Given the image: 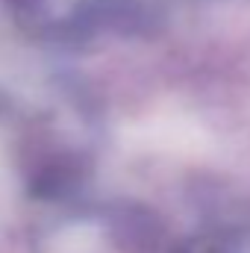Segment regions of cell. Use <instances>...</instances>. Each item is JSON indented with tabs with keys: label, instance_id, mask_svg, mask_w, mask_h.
I'll return each mask as SVG.
<instances>
[{
	"label": "cell",
	"instance_id": "6da1fadb",
	"mask_svg": "<svg viewBox=\"0 0 250 253\" xmlns=\"http://www.w3.org/2000/svg\"><path fill=\"white\" fill-rule=\"evenodd\" d=\"M186 253H250V248L245 245H239V242H221V239H215V242H206V245H188Z\"/></svg>",
	"mask_w": 250,
	"mask_h": 253
},
{
	"label": "cell",
	"instance_id": "7a4b0ae2",
	"mask_svg": "<svg viewBox=\"0 0 250 253\" xmlns=\"http://www.w3.org/2000/svg\"><path fill=\"white\" fill-rule=\"evenodd\" d=\"M18 15H27V18H36V12L42 9V3L44 0H6Z\"/></svg>",
	"mask_w": 250,
	"mask_h": 253
}]
</instances>
